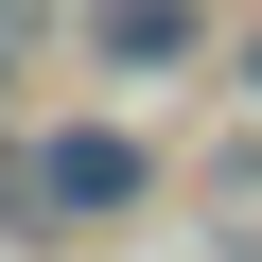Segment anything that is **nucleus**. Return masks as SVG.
Returning a JSON list of instances; mask_svg holds the SVG:
<instances>
[{
    "instance_id": "1",
    "label": "nucleus",
    "mask_w": 262,
    "mask_h": 262,
    "mask_svg": "<svg viewBox=\"0 0 262 262\" xmlns=\"http://www.w3.org/2000/svg\"><path fill=\"white\" fill-rule=\"evenodd\" d=\"M53 210H140V140H53Z\"/></svg>"
},
{
    "instance_id": "2",
    "label": "nucleus",
    "mask_w": 262,
    "mask_h": 262,
    "mask_svg": "<svg viewBox=\"0 0 262 262\" xmlns=\"http://www.w3.org/2000/svg\"><path fill=\"white\" fill-rule=\"evenodd\" d=\"M192 53V0H105V70H175Z\"/></svg>"
},
{
    "instance_id": "4",
    "label": "nucleus",
    "mask_w": 262,
    "mask_h": 262,
    "mask_svg": "<svg viewBox=\"0 0 262 262\" xmlns=\"http://www.w3.org/2000/svg\"><path fill=\"white\" fill-rule=\"evenodd\" d=\"M245 88H262V35H245Z\"/></svg>"
},
{
    "instance_id": "3",
    "label": "nucleus",
    "mask_w": 262,
    "mask_h": 262,
    "mask_svg": "<svg viewBox=\"0 0 262 262\" xmlns=\"http://www.w3.org/2000/svg\"><path fill=\"white\" fill-rule=\"evenodd\" d=\"M35 210H53V140H35V158H0V227H35Z\"/></svg>"
}]
</instances>
